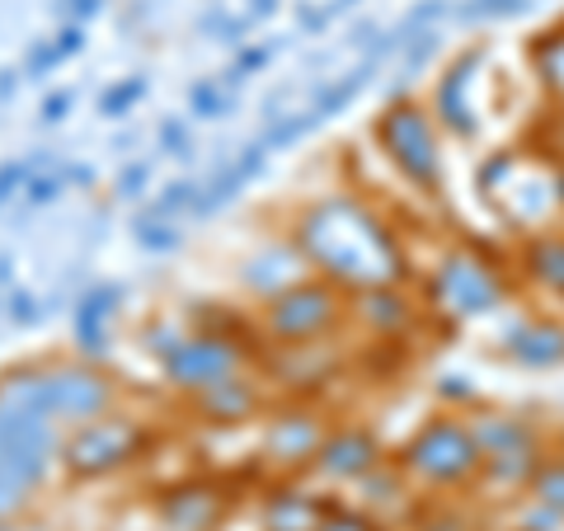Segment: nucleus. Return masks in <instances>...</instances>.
<instances>
[{"instance_id": "obj_31", "label": "nucleus", "mask_w": 564, "mask_h": 531, "mask_svg": "<svg viewBox=\"0 0 564 531\" xmlns=\"http://www.w3.org/2000/svg\"><path fill=\"white\" fill-rule=\"evenodd\" d=\"M118 311V288H90L76 306V325H104Z\"/></svg>"}, {"instance_id": "obj_4", "label": "nucleus", "mask_w": 564, "mask_h": 531, "mask_svg": "<svg viewBox=\"0 0 564 531\" xmlns=\"http://www.w3.org/2000/svg\"><path fill=\"white\" fill-rule=\"evenodd\" d=\"M395 466L410 475L423 499H462V494L480 489L485 447H480V433H475L470 414L437 410L400 442Z\"/></svg>"}, {"instance_id": "obj_30", "label": "nucleus", "mask_w": 564, "mask_h": 531, "mask_svg": "<svg viewBox=\"0 0 564 531\" xmlns=\"http://www.w3.org/2000/svg\"><path fill=\"white\" fill-rule=\"evenodd\" d=\"M132 236H137L141 250H155V254H165V250H174V245H180V231H174V221H170V217H155V212L137 217Z\"/></svg>"}, {"instance_id": "obj_11", "label": "nucleus", "mask_w": 564, "mask_h": 531, "mask_svg": "<svg viewBox=\"0 0 564 531\" xmlns=\"http://www.w3.org/2000/svg\"><path fill=\"white\" fill-rule=\"evenodd\" d=\"M329 429L334 423H329L321 400L292 395L282 404H269L263 429H259V452H254L259 470H269L273 480H296V475H306Z\"/></svg>"}, {"instance_id": "obj_35", "label": "nucleus", "mask_w": 564, "mask_h": 531, "mask_svg": "<svg viewBox=\"0 0 564 531\" xmlns=\"http://www.w3.org/2000/svg\"><path fill=\"white\" fill-rule=\"evenodd\" d=\"M76 353L85 362L109 358V325H76Z\"/></svg>"}, {"instance_id": "obj_33", "label": "nucleus", "mask_w": 564, "mask_h": 531, "mask_svg": "<svg viewBox=\"0 0 564 531\" xmlns=\"http://www.w3.org/2000/svg\"><path fill=\"white\" fill-rule=\"evenodd\" d=\"M147 95V80L141 76H128V80H118V85H109V90H104V99H99V113H109V118H122L132 109V104Z\"/></svg>"}, {"instance_id": "obj_44", "label": "nucleus", "mask_w": 564, "mask_h": 531, "mask_svg": "<svg viewBox=\"0 0 564 531\" xmlns=\"http://www.w3.org/2000/svg\"><path fill=\"white\" fill-rule=\"evenodd\" d=\"M263 62H269V47H245V52H240V62H236V71H231V80L250 76V71H259Z\"/></svg>"}, {"instance_id": "obj_26", "label": "nucleus", "mask_w": 564, "mask_h": 531, "mask_svg": "<svg viewBox=\"0 0 564 531\" xmlns=\"http://www.w3.org/2000/svg\"><path fill=\"white\" fill-rule=\"evenodd\" d=\"M522 494L527 499H536V503H545V508L564 512V452L560 447L545 452V462L532 470V480H527Z\"/></svg>"}, {"instance_id": "obj_36", "label": "nucleus", "mask_w": 564, "mask_h": 531, "mask_svg": "<svg viewBox=\"0 0 564 531\" xmlns=\"http://www.w3.org/2000/svg\"><path fill=\"white\" fill-rule=\"evenodd\" d=\"M193 198H198V188H193L188 180H174L161 198H155V217H174V212H184V207H193Z\"/></svg>"}, {"instance_id": "obj_10", "label": "nucleus", "mask_w": 564, "mask_h": 531, "mask_svg": "<svg viewBox=\"0 0 564 531\" xmlns=\"http://www.w3.org/2000/svg\"><path fill=\"white\" fill-rule=\"evenodd\" d=\"M470 423L480 433L485 447V475H480V494L494 499H518L532 480V470L545 462L551 452V433L545 423H536L522 410H489V404H475Z\"/></svg>"}, {"instance_id": "obj_49", "label": "nucleus", "mask_w": 564, "mask_h": 531, "mask_svg": "<svg viewBox=\"0 0 564 531\" xmlns=\"http://www.w3.org/2000/svg\"><path fill=\"white\" fill-rule=\"evenodd\" d=\"M551 447H560V452H564V419H560L555 429H551Z\"/></svg>"}, {"instance_id": "obj_16", "label": "nucleus", "mask_w": 564, "mask_h": 531, "mask_svg": "<svg viewBox=\"0 0 564 531\" xmlns=\"http://www.w3.org/2000/svg\"><path fill=\"white\" fill-rule=\"evenodd\" d=\"M499 358L522 371H560L564 367V321L560 315L513 311L499 329Z\"/></svg>"}, {"instance_id": "obj_7", "label": "nucleus", "mask_w": 564, "mask_h": 531, "mask_svg": "<svg viewBox=\"0 0 564 531\" xmlns=\"http://www.w3.org/2000/svg\"><path fill=\"white\" fill-rule=\"evenodd\" d=\"M377 151L386 155L404 184L423 198H437L447 188V165H443V128L429 109V99H386V109L372 122Z\"/></svg>"}, {"instance_id": "obj_15", "label": "nucleus", "mask_w": 564, "mask_h": 531, "mask_svg": "<svg viewBox=\"0 0 564 531\" xmlns=\"http://www.w3.org/2000/svg\"><path fill=\"white\" fill-rule=\"evenodd\" d=\"M236 508L231 485L221 480H180L165 485L155 499V518L165 531H221Z\"/></svg>"}, {"instance_id": "obj_29", "label": "nucleus", "mask_w": 564, "mask_h": 531, "mask_svg": "<svg viewBox=\"0 0 564 531\" xmlns=\"http://www.w3.org/2000/svg\"><path fill=\"white\" fill-rule=\"evenodd\" d=\"M184 334H188V329H180V325L170 321V315H155V321L141 325V348H147L155 362H165L170 353L184 344Z\"/></svg>"}, {"instance_id": "obj_25", "label": "nucleus", "mask_w": 564, "mask_h": 531, "mask_svg": "<svg viewBox=\"0 0 564 531\" xmlns=\"http://www.w3.org/2000/svg\"><path fill=\"white\" fill-rule=\"evenodd\" d=\"M377 66L381 62H372V57H362V66H352V71H344L339 80H329V85H321V95L311 99V118L315 122H329L334 113H344L352 99H358L367 85H372V76H377Z\"/></svg>"}, {"instance_id": "obj_42", "label": "nucleus", "mask_w": 564, "mask_h": 531, "mask_svg": "<svg viewBox=\"0 0 564 531\" xmlns=\"http://www.w3.org/2000/svg\"><path fill=\"white\" fill-rule=\"evenodd\" d=\"M10 321L14 325H33L39 321V301H33L29 292H10Z\"/></svg>"}, {"instance_id": "obj_39", "label": "nucleus", "mask_w": 564, "mask_h": 531, "mask_svg": "<svg viewBox=\"0 0 564 531\" xmlns=\"http://www.w3.org/2000/svg\"><path fill=\"white\" fill-rule=\"evenodd\" d=\"M29 180H33V161H10V165H0V203L10 198V193H20V188H29Z\"/></svg>"}, {"instance_id": "obj_43", "label": "nucleus", "mask_w": 564, "mask_h": 531, "mask_svg": "<svg viewBox=\"0 0 564 531\" xmlns=\"http://www.w3.org/2000/svg\"><path fill=\"white\" fill-rule=\"evenodd\" d=\"M161 141H165V151H170V155H188V128H184V122H165V128H161Z\"/></svg>"}, {"instance_id": "obj_22", "label": "nucleus", "mask_w": 564, "mask_h": 531, "mask_svg": "<svg viewBox=\"0 0 564 531\" xmlns=\"http://www.w3.org/2000/svg\"><path fill=\"white\" fill-rule=\"evenodd\" d=\"M513 278L522 282L527 292L551 296V301L564 306V226L522 236V245L513 250Z\"/></svg>"}, {"instance_id": "obj_18", "label": "nucleus", "mask_w": 564, "mask_h": 531, "mask_svg": "<svg viewBox=\"0 0 564 531\" xmlns=\"http://www.w3.org/2000/svg\"><path fill=\"white\" fill-rule=\"evenodd\" d=\"M188 404H193V414H198V423H207V429L236 433V429H245V423L269 414V391H263V381L254 377V371H240V377L212 386V391H203V395H188Z\"/></svg>"}, {"instance_id": "obj_47", "label": "nucleus", "mask_w": 564, "mask_h": 531, "mask_svg": "<svg viewBox=\"0 0 564 531\" xmlns=\"http://www.w3.org/2000/svg\"><path fill=\"white\" fill-rule=\"evenodd\" d=\"M14 80H20L14 71H0V99H10V95H14Z\"/></svg>"}, {"instance_id": "obj_17", "label": "nucleus", "mask_w": 564, "mask_h": 531, "mask_svg": "<svg viewBox=\"0 0 564 531\" xmlns=\"http://www.w3.org/2000/svg\"><path fill=\"white\" fill-rule=\"evenodd\" d=\"M381 462H386V447L372 429H362V423H334L306 475H315V480H325V485H358L362 475L377 470Z\"/></svg>"}, {"instance_id": "obj_48", "label": "nucleus", "mask_w": 564, "mask_h": 531, "mask_svg": "<svg viewBox=\"0 0 564 531\" xmlns=\"http://www.w3.org/2000/svg\"><path fill=\"white\" fill-rule=\"evenodd\" d=\"M278 10V0H254L250 6V20H259V14H273Z\"/></svg>"}, {"instance_id": "obj_12", "label": "nucleus", "mask_w": 564, "mask_h": 531, "mask_svg": "<svg viewBox=\"0 0 564 531\" xmlns=\"http://www.w3.org/2000/svg\"><path fill=\"white\" fill-rule=\"evenodd\" d=\"M250 362H259V353H250L245 344H231V339H221V334L188 329L184 344L161 362V377H165L170 391L203 395V391H212V386L250 371Z\"/></svg>"}, {"instance_id": "obj_51", "label": "nucleus", "mask_w": 564, "mask_h": 531, "mask_svg": "<svg viewBox=\"0 0 564 531\" xmlns=\"http://www.w3.org/2000/svg\"><path fill=\"white\" fill-rule=\"evenodd\" d=\"M480 531H513V527H480Z\"/></svg>"}, {"instance_id": "obj_34", "label": "nucleus", "mask_w": 564, "mask_h": 531, "mask_svg": "<svg viewBox=\"0 0 564 531\" xmlns=\"http://www.w3.org/2000/svg\"><path fill=\"white\" fill-rule=\"evenodd\" d=\"M315 531H386V522H377L372 512H362V508H334Z\"/></svg>"}, {"instance_id": "obj_38", "label": "nucleus", "mask_w": 564, "mask_h": 531, "mask_svg": "<svg viewBox=\"0 0 564 531\" xmlns=\"http://www.w3.org/2000/svg\"><path fill=\"white\" fill-rule=\"evenodd\" d=\"M62 62H66V57H62L57 39H52V43H39V47L29 52V62H24V76H29V80H43L47 71H52V66H62Z\"/></svg>"}, {"instance_id": "obj_23", "label": "nucleus", "mask_w": 564, "mask_h": 531, "mask_svg": "<svg viewBox=\"0 0 564 531\" xmlns=\"http://www.w3.org/2000/svg\"><path fill=\"white\" fill-rule=\"evenodd\" d=\"M527 66H532L541 95L551 99V109L564 113V20L532 33V43H527Z\"/></svg>"}, {"instance_id": "obj_9", "label": "nucleus", "mask_w": 564, "mask_h": 531, "mask_svg": "<svg viewBox=\"0 0 564 531\" xmlns=\"http://www.w3.org/2000/svg\"><path fill=\"white\" fill-rule=\"evenodd\" d=\"M254 321L269 348H311V344L339 339L352 325V315H348V292L334 288L329 278L311 273L296 288L259 301Z\"/></svg>"}, {"instance_id": "obj_28", "label": "nucleus", "mask_w": 564, "mask_h": 531, "mask_svg": "<svg viewBox=\"0 0 564 531\" xmlns=\"http://www.w3.org/2000/svg\"><path fill=\"white\" fill-rule=\"evenodd\" d=\"M508 527H513V531H564V512H555V508H545L536 499H527V494H518Z\"/></svg>"}, {"instance_id": "obj_50", "label": "nucleus", "mask_w": 564, "mask_h": 531, "mask_svg": "<svg viewBox=\"0 0 564 531\" xmlns=\"http://www.w3.org/2000/svg\"><path fill=\"white\" fill-rule=\"evenodd\" d=\"M6 278H10V259H6V254H0V282H6Z\"/></svg>"}, {"instance_id": "obj_8", "label": "nucleus", "mask_w": 564, "mask_h": 531, "mask_svg": "<svg viewBox=\"0 0 564 531\" xmlns=\"http://www.w3.org/2000/svg\"><path fill=\"white\" fill-rule=\"evenodd\" d=\"M161 447V433L151 423H141L137 414H99L76 429H62V452L57 466L66 480H109L118 470H132L141 462H151V452Z\"/></svg>"}, {"instance_id": "obj_37", "label": "nucleus", "mask_w": 564, "mask_h": 531, "mask_svg": "<svg viewBox=\"0 0 564 531\" xmlns=\"http://www.w3.org/2000/svg\"><path fill=\"white\" fill-rule=\"evenodd\" d=\"M188 104H193V113H198V118H221V113H226V99H221V90H217L212 80H198V85H193Z\"/></svg>"}, {"instance_id": "obj_46", "label": "nucleus", "mask_w": 564, "mask_h": 531, "mask_svg": "<svg viewBox=\"0 0 564 531\" xmlns=\"http://www.w3.org/2000/svg\"><path fill=\"white\" fill-rule=\"evenodd\" d=\"M66 109H70V95H52V99L43 104V122H62Z\"/></svg>"}, {"instance_id": "obj_27", "label": "nucleus", "mask_w": 564, "mask_h": 531, "mask_svg": "<svg viewBox=\"0 0 564 531\" xmlns=\"http://www.w3.org/2000/svg\"><path fill=\"white\" fill-rule=\"evenodd\" d=\"M410 531H480V527H475V518L456 499H429L414 512Z\"/></svg>"}, {"instance_id": "obj_5", "label": "nucleus", "mask_w": 564, "mask_h": 531, "mask_svg": "<svg viewBox=\"0 0 564 531\" xmlns=\"http://www.w3.org/2000/svg\"><path fill=\"white\" fill-rule=\"evenodd\" d=\"M508 301H513V263L503 269V259L489 254L480 240L452 245L423 273V306L452 325H480L489 315H503Z\"/></svg>"}, {"instance_id": "obj_32", "label": "nucleus", "mask_w": 564, "mask_h": 531, "mask_svg": "<svg viewBox=\"0 0 564 531\" xmlns=\"http://www.w3.org/2000/svg\"><path fill=\"white\" fill-rule=\"evenodd\" d=\"M311 128H321V122H315L311 118V109H302V113H282L278 122H273V128H269V137H263V147H292V141H302Z\"/></svg>"}, {"instance_id": "obj_24", "label": "nucleus", "mask_w": 564, "mask_h": 531, "mask_svg": "<svg viewBox=\"0 0 564 531\" xmlns=\"http://www.w3.org/2000/svg\"><path fill=\"white\" fill-rule=\"evenodd\" d=\"M263 155H269V147L259 141V147H250L245 155H236V161L226 165V170H217V174H212V184H207V188H198V198H193V212H198V217H212L217 207H226V203H231L236 193H240V188L259 174Z\"/></svg>"}, {"instance_id": "obj_21", "label": "nucleus", "mask_w": 564, "mask_h": 531, "mask_svg": "<svg viewBox=\"0 0 564 531\" xmlns=\"http://www.w3.org/2000/svg\"><path fill=\"white\" fill-rule=\"evenodd\" d=\"M334 508L344 503L321 489H306L302 480H273L259 503V531H315Z\"/></svg>"}, {"instance_id": "obj_1", "label": "nucleus", "mask_w": 564, "mask_h": 531, "mask_svg": "<svg viewBox=\"0 0 564 531\" xmlns=\"http://www.w3.org/2000/svg\"><path fill=\"white\" fill-rule=\"evenodd\" d=\"M288 236L311 269L348 296L414 278V259L404 250L395 221L352 188H334L325 198L302 203L288 221Z\"/></svg>"}, {"instance_id": "obj_40", "label": "nucleus", "mask_w": 564, "mask_h": 531, "mask_svg": "<svg viewBox=\"0 0 564 531\" xmlns=\"http://www.w3.org/2000/svg\"><path fill=\"white\" fill-rule=\"evenodd\" d=\"M147 193V165H128L118 174V198H141Z\"/></svg>"}, {"instance_id": "obj_20", "label": "nucleus", "mask_w": 564, "mask_h": 531, "mask_svg": "<svg viewBox=\"0 0 564 531\" xmlns=\"http://www.w3.org/2000/svg\"><path fill=\"white\" fill-rule=\"evenodd\" d=\"M352 503H358L362 512H372V518L386 522V527H391V522H395V527H410L414 512L429 503V499H423L410 475H404V470L391 462V456H386L377 470H367L362 480L352 485Z\"/></svg>"}, {"instance_id": "obj_2", "label": "nucleus", "mask_w": 564, "mask_h": 531, "mask_svg": "<svg viewBox=\"0 0 564 531\" xmlns=\"http://www.w3.org/2000/svg\"><path fill=\"white\" fill-rule=\"evenodd\" d=\"M118 381L104 362L85 358H33L0 371V400L24 404V410L52 419L57 429H76L99 414L118 410Z\"/></svg>"}, {"instance_id": "obj_19", "label": "nucleus", "mask_w": 564, "mask_h": 531, "mask_svg": "<svg viewBox=\"0 0 564 531\" xmlns=\"http://www.w3.org/2000/svg\"><path fill=\"white\" fill-rule=\"evenodd\" d=\"M315 269L306 263V254L296 250V240L292 236H278V240H263L259 250H250L240 259V288L250 292L254 301H269L278 292H288L296 288L302 278H311Z\"/></svg>"}, {"instance_id": "obj_3", "label": "nucleus", "mask_w": 564, "mask_h": 531, "mask_svg": "<svg viewBox=\"0 0 564 531\" xmlns=\"http://www.w3.org/2000/svg\"><path fill=\"white\" fill-rule=\"evenodd\" d=\"M480 198L508 221V231L536 236L564 226V161L551 151L536 155L527 147H499L489 151L475 170Z\"/></svg>"}, {"instance_id": "obj_6", "label": "nucleus", "mask_w": 564, "mask_h": 531, "mask_svg": "<svg viewBox=\"0 0 564 531\" xmlns=\"http://www.w3.org/2000/svg\"><path fill=\"white\" fill-rule=\"evenodd\" d=\"M62 452V429L24 404L0 400V527H14L39 503Z\"/></svg>"}, {"instance_id": "obj_14", "label": "nucleus", "mask_w": 564, "mask_h": 531, "mask_svg": "<svg viewBox=\"0 0 564 531\" xmlns=\"http://www.w3.org/2000/svg\"><path fill=\"white\" fill-rule=\"evenodd\" d=\"M423 301L404 288V282H386V288H367L348 296V315L367 339H386V344H404L410 334L423 325Z\"/></svg>"}, {"instance_id": "obj_13", "label": "nucleus", "mask_w": 564, "mask_h": 531, "mask_svg": "<svg viewBox=\"0 0 564 531\" xmlns=\"http://www.w3.org/2000/svg\"><path fill=\"white\" fill-rule=\"evenodd\" d=\"M480 80H485V47H470L443 66V76L429 90V109L437 128L452 141L480 137Z\"/></svg>"}, {"instance_id": "obj_41", "label": "nucleus", "mask_w": 564, "mask_h": 531, "mask_svg": "<svg viewBox=\"0 0 564 531\" xmlns=\"http://www.w3.org/2000/svg\"><path fill=\"white\" fill-rule=\"evenodd\" d=\"M66 188L62 174H43V180H29V203H52Z\"/></svg>"}, {"instance_id": "obj_45", "label": "nucleus", "mask_w": 564, "mask_h": 531, "mask_svg": "<svg viewBox=\"0 0 564 531\" xmlns=\"http://www.w3.org/2000/svg\"><path fill=\"white\" fill-rule=\"evenodd\" d=\"M80 43H85V29L70 20L62 33H57V47H62V57H70V52H80Z\"/></svg>"}]
</instances>
